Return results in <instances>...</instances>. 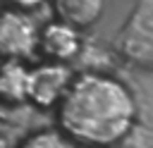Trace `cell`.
Returning a JSON list of instances; mask_svg holds the SVG:
<instances>
[{
	"instance_id": "6",
	"label": "cell",
	"mask_w": 153,
	"mask_h": 148,
	"mask_svg": "<svg viewBox=\"0 0 153 148\" xmlns=\"http://www.w3.org/2000/svg\"><path fill=\"white\" fill-rule=\"evenodd\" d=\"M55 19L74 26V29H88L93 26L105 10V0H50Z\"/></svg>"
},
{
	"instance_id": "8",
	"label": "cell",
	"mask_w": 153,
	"mask_h": 148,
	"mask_svg": "<svg viewBox=\"0 0 153 148\" xmlns=\"http://www.w3.org/2000/svg\"><path fill=\"white\" fill-rule=\"evenodd\" d=\"M14 148H79L62 129H38L26 134Z\"/></svg>"
},
{
	"instance_id": "3",
	"label": "cell",
	"mask_w": 153,
	"mask_h": 148,
	"mask_svg": "<svg viewBox=\"0 0 153 148\" xmlns=\"http://www.w3.org/2000/svg\"><path fill=\"white\" fill-rule=\"evenodd\" d=\"M38 26L29 12L0 10V57L2 60H26L38 50Z\"/></svg>"
},
{
	"instance_id": "10",
	"label": "cell",
	"mask_w": 153,
	"mask_h": 148,
	"mask_svg": "<svg viewBox=\"0 0 153 148\" xmlns=\"http://www.w3.org/2000/svg\"><path fill=\"white\" fill-rule=\"evenodd\" d=\"M0 148H12V146H10V141H7V136H5V134H0Z\"/></svg>"
},
{
	"instance_id": "4",
	"label": "cell",
	"mask_w": 153,
	"mask_h": 148,
	"mask_svg": "<svg viewBox=\"0 0 153 148\" xmlns=\"http://www.w3.org/2000/svg\"><path fill=\"white\" fill-rule=\"evenodd\" d=\"M120 50L139 64L153 62V0H139L120 33Z\"/></svg>"
},
{
	"instance_id": "7",
	"label": "cell",
	"mask_w": 153,
	"mask_h": 148,
	"mask_svg": "<svg viewBox=\"0 0 153 148\" xmlns=\"http://www.w3.org/2000/svg\"><path fill=\"white\" fill-rule=\"evenodd\" d=\"M29 100V67L24 60H2L0 64V103L17 105Z\"/></svg>"
},
{
	"instance_id": "9",
	"label": "cell",
	"mask_w": 153,
	"mask_h": 148,
	"mask_svg": "<svg viewBox=\"0 0 153 148\" xmlns=\"http://www.w3.org/2000/svg\"><path fill=\"white\" fill-rule=\"evenodd\" d=\"M2 7H10V10H19V12H33L36 7H41L45 0H0Z\"/></svg>"
},
{
	"instance_id": "5",
	"label": "cell",
	"mask_w": 153,
	"mask_h": 148,
	"mask_svg": "<svg viewBox=\"0 0 153 148\" xmlns=\"http://www.w3.org/2000/svg\"><path fill=\"white\" fill-rule=\"evenodd\" d=\"M81 48H84V41H81L79 29H74L60 19L43 24L38 31V53L50 62L67 64L81 55Z\"/></svg>"
},
{
	"instance_id": "1",
	"label": "cell",
	"mask_w": 153,
	"mask_h": 148,
	"mask_svg": "<svg viewBox=\"0 0 153 148\" xmlns=\"http://www.w3.org/2000/svg\"><path fill=\"white\" fill-rule=\"evenodd\" d=\"M129 88L105 72H81L57 105V127L81 148H110L134 127Z\"/></svg>"
},
{
	"instance_id": "2",
	"label": "cell",
	"mask_w": 153,
	"mask_h": 148,
	"mask_svg": "<svg viewBox=\"0 0 153 148\" xmlns=\"http://www.w3.org/2000/svg\"><path fill=\"white\" fill-rule=\"evenodd\" d=\"M74 72L65 62H41L29 69V103L38 110H53L67 95Z\"/></svg>"
}]
</instances>
